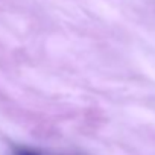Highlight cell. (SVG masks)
<instances>
[{"label": "cell", "mask_w": 155, "mask_h": 155, "mask_svg": "<svg viewBox=\"0 0 155 155\" xmlns=\"http://www.w3.org/2000/svg\"><path fill=\"white\" fill-rule=\"evenodd\" d=\"M14 155H40V153L37 150H32V149H28V147H15Z\"/></svg>", "instance_id": "1"}]
</instances>
